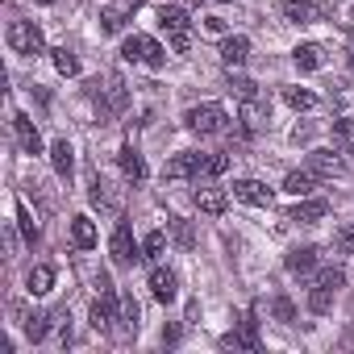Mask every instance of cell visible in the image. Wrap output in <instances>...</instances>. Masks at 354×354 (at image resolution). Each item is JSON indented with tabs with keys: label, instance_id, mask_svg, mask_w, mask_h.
Here are the masks:
<instances>
[{
	"label": "cell",
	"instance_id": "1",
	"mask_svg": "<svg viewBox=\"0 0 354 354\" xmlns=\"http://www.w3.org/2000/svg\"><path fill=\"white\" fill-rule=\"evenodd\" d=\"M121 59L133 63V67H146V71H162L167 67V50L150 34H125L121 38Z\"/></svg>",
	"mask_w": 354,
	"mask_h": 354
},
{
	"label": "cell",
	"instance_id": "2",
	"mask_svg": "<svg viewBox=\"0 0 354 354\" xmlns=\"http://www.w3.org/2000/svg\"><path fill=\"white\" fill-rule=\"evenodd\" d=\"M158 26H162V34H167V42H171L175 55H188L192 50V17L180 5H162L158 9Z\"/></svg>",
	"mask_w": 354,
	"mask_h": 354
},
{
	"label": "cell",
	"instance_id": "3",
	"mask_svg": "<svg viewBox=\"0 0 354 354\" xmlns=\"http://www.w3.org/2000/svg\"><path fill=\"white\" fill-rule=\"evenodd\" d=\"M342 283H346V271H342V267H325V271H317V279H313V288H308V313L325 317V313L333 308V296H337Z\"/></svg>",
	"mask_w": 354,
	"mask_h": 354
},
{
	"label": "cell",
	"instance_id": "4",
	"mask_svg": "<svg viewBox=\"0 0 354 354\" xmlns=\"http://www.w3.org/2000/svg\"><path fill=\"white\" fill-rule=\"evenodd\" d=\"M184 125L201 138H217V133H230V113L221 104H196L184 113Z\"/></svg>",
	"mask_w": 354,
	"mask_h": 354
},
{
	"label": "cell",
	"instance_id": "5",
	"mask_svg": "<svg viewBox=\"0 0 354 354\" xmlns=\"http://www.w3.org/2000/svg\"><path fill=\"white\" fill-rule=\"evenodd\" d=\"M9 46L26 59H38L46 55V38H42V26L38 21H13L9 26Z\"/></svg>",
	"mask_w": 354,
	"mask_h": 354
},
{
	"label": "cell",
	"instance_id": "6",
	"mask_svg": "<svg viewBox=\"0 0 354 354\" xmlns=\"http://www.w3.org/2000/svg\"><path fill=\"white\" fill-rule=\"evenodd\" d=\"M109 254H113V263H121V267H133L138 259H142V246L133 242V225L121 217L117 225H113V234H109Z\"/></svg>",
	"mask_w": 354,
	"mask_h": 354
},
{
	"label": "cell",
	"instance_id": "7",
	"mask_svg": "<svg viewBox=\"0 0 354 354\" xmlns=\"http://www.w3.org/2000/svg\"><path fill=\"white\" fill-rule=\"evenodd\" d=\"M205 158H209L205 150H184L162 167V175L167 180H205Z\"/></svg>",
	"mask_w": 354,
	"mask_h": 354
},
{
	"label": "cell",
	"instance_id": "8",
	"mask_svg": "<svg viewBox=\"0 0 354 354\" xmlns=\"http://www.w3.org/2000/svg\"><path fill=\"white\" fill-rule=\"evenodd\" d=\"M221 346H225V350H263V342H259V317L246 313V321H242L234 333H225Z\"/></svg>",
	"mask_w": 354,
	"mask_h": 354
},
{
	"label": "cell",
	"instance_id": "9",
	"mask_svg": "<svg viewBox=\"0 0 354 354\" xmlns=\"http://www.w3.org/2000/svg\"><path fill=\"white\" fill-rule=\"evenodd\" d=\"M234 201L242 205H254V209H271L275 205V192L259 180H234Z\"/></svg>",
	"mask_w": 354,
	"mask_h": 354
},
{
	"label": "cell",
	"instance_id": "10",
	"mask_svg": "<svg viewBox=\"0 0 354 354\" xmlns=\"http://www.w3.org/2000/svg\"><path fill=\"white\" fill-rule=\"evenodd\" d=\"M13 133H17L21 154H42V133H38V125H34L30 113H13Z\"/></svg>",
	"mask_w": 354,
	"mask_h": 354
},
{
	"label": "cell",
	"instance_id": "11",
	"mask_svg": "<svg viewBox=\"0 0 354 354\" xmlns=\"http://www.w3.org/2000/svg\"><path fill=\"white\" fill-rule=\"evenodd\" d=\"M150 296L158 304H171L175 296H180V275H175L171 267H154L150 271Z\"/></svg>",
	"mask_w": 354,
	"mask_h": 354
},
{
	"label": "cell",
	"instance_id": "12",
	"mask_svg": "<svg viewBox=\"0 0 354 354\" xmlns=\"http://www.w3.org/2000/svg\"><path fill=\"white\" fill-rule=\"evenodd\" d=\"M308 171L321 175V180H337V175L346 171V158L337 150H308Z\"/></svg>",
	"mask_w": 354,
	"mask_h": 354
},
{
	"label": "cell",
	"instance_id": "13",
	"mask_svg": "<svg viewBox=\"0 0 354 354\" xmlns=\"http://www.w3.org/2000/svg\"><path fill=\"white\" fill-rule=\"evenodd\" d=\"M246 59H250V38L225 34V38H221V63H225L230 71H238V67H246Z\"/></svg>",
	"mask_w": 354,
	"mask_h": 354
},
{
	"label": "cell",
	"instance_id": "14",
	"mask_svg": "<svg viewBox=\"0 0 354 354\" xmlns=\"http://www.w3.org/2000/svg\"><path fill=\"white\" fill-rule=\"evenodd\" d=\"M325 213H329V205H325V201H313V196H296V205L288 209V221H296V225H317Z\"/></svg>",
	"mask_w": 354,
	"mask_h": 354
},
{
	"label": "cell",
	"instance_id": "15",
	"mask_svg": "<svg viewBox=\"0 0 354 354\" xmlns=\"http://www.w3.org/2000/svg\"><path fill=\"white\" fill-rule=\"evenodd\" d=\"M50 167H55L59 180L71 184V175H75V150H71L67 138H55V142H50Z\"/></svg>",
	"mask_w": 354,
	"mask_h": 354
},
{
	"label": "cell",
	"instance_id": "16",
	"mask_svg": "<svg viewBox=\"0 0 354 354\" xmlns=\"http://www.w3.org/2000/svg\"><path fill=\"white\" fill-rule=\"evenodd\" d=\"M317 263H321V250H317V246H296V250H288V259H283V267H288L292 275H313Z\"/></svg>",
	"mask_w": 354,
	"mask_h": 354
},
{
	"label": "cell",
	"instance_id": "17",
	"mask_svg": "<svg viewBox=\"0 0 354 354\" xmlns=\"http://www.w3.org/2000/svg\"><path fill=\"white\" fill-rule=\"evenodd\" d=\"M279 13L292 21V26H313L321 17V9L313 5V0H279Z\"/></svg>",
	"mask_w": 354,
	"mask_h": 354
},
{
	"label": "cell",
	"instance_id": "18",
	"mask_svg": "<svg viewBox=\"0 0 354 354\" xmlns=\"http://www.w3.org/2000/svg\"><path fill=\"white\" fill-rule=\"evenodd\" d=\"M196 209L209 217H221L230 209V192L225 188H196Z\"/></svg>",
	"mask_w": 354,
	"mask_h": 354
},
{
	"label": "cell",
	"instance_id": "19",
	"mask_svg": "<svg viewBox=\"0 0 354 354\" xmlns=\"http://www.w3.org/2000/svg\"><path fill=\"white\" fill-rule=\"evenodd\" d=\"M26 292H30V296H50V292H55V267H50V263L30 267V275H26Z\"/></svg>",
	"mask_w": 354,
	"mask_h": 354
},
{
	"label": "cell",
	"instance_id": "20",
	"mask_svg": "<svg viewBox=\"0 0 354 354\" xmlns=\"http://www.w3.org/2000/svg\"><path fill=\"white\" fill-rule=\"evenodd\" d=\"M292 63H296L300 71H321V67H325V46H317V42H300V46L292 50Z\"/></svg>",
	"mask_w": 354,
	"mask_h": 354
},
{
	"label": "cell",
	"instance_id": "21",
	"mask_svg": "<svg viewBox=\"0 0 354 354\" xmlns=\"http://www.w3.org/2000/svg\"><path fill=\"white\" fill-rule=\"evenodd\" d=\"M117 162H121V171H125V180H146V162H142V154L133 150V142H121V150H117Z\"/></svg>",
	"mask_w": 354,
	"mask_h": 354
},
{
	"label": "cell",
	"instance_id": "22",
	"mask_svg": "<svg viewBox=\"0 0 354 354\" xmlns=\"http://www.w3.org/2000/svg\"><path fill=\"white\" fill-rule=\"evenodd\" d=\"M71 242H75V250H92L100 238H96V221L92 217H71Z\"/></svg>",
	"mask_w": 354,
	"mask_h": 354
},
{
	"label": "cell",
	"instance_id": "23",
	"mask_svg": "<svg viewBox=\"0 0 354 354\" xmlns=\"http://www.w3.org/2000/svg\"><path fill=\"white\" fill-rule=\"evenodd\" d=\"M88 201H92L96 209H104V213H113V209H117V201H113L109 184L100 180V171H92V175H88Z\"/></svg>",
	"mask_w": 354,
	"mask_h": 354
},
{
	"label": "cell",
	"instance_id": "24",
	"mask_svg": "<svg viewBox=\"0 0 354 354\" xmlns=\"http://www.w3.org/2000/svg\"><path fill=\"white\" fill-rule=\"evenodd\" d=\"M317 180H321V175H313L308 167H304V171H292L288 180H283V192H288V196H313Z\"/></svg>",
	"mask_w": 354,
	"mask_h": 354
},
{
	"label": "cell",
	"instance_id": "25",
	"mask_svg": "<svg viewBox=\"0 0 354 354\" xmlns=\"http://www.w3.org/2000/svg\"><path fill=\"white\" fill-rule=\"evenodd\" d=\"M283 104L296 109V113H313L321 100H317V92H308V88H283Z\"/></svg>",
	"mask_w": 354,
	"mask_h": 354
},
{
	"label": "cell",
	"instance_id": "26",
	"mask_svg": "<svg viewBox=\"0 0 354 354\" xmlns=\"http://www.w3.org/2000/svg\"><path fill=\"white\" fill-rule=\"evenodd\" d=\"M17 230H21L26 246H38V242H42V230L34 225V213H30V205H26V201H17Z\"/></svg>",
	"mask_w": 354,
	"mask_h": 354
},
{
	"label": "cell",
	"instance_id": "27",
	"mask_svg": "<svg viewBox=\"0 0 354 354\" xmlns=\"http://www.w3.org/2000/svg\"><path fill=\"white\" fill-rule=\"evenodd\" d=\"M55 321H59V317H50V313H34V317H26V337H30V342H46V333H50Z\"/></svg>",
	"mask_w": 354,
	"mask_h": 354
},
{
	"label": "cell",
	"instance_id": "28",
	"mask_svg": "<svg viewBox=\"0 0 354 354\" xmlns=\"http://www.w3.org/2000/svg\"><path fill=\"white\" fill-rule=\"evenodd\" d=\"M138 325H142V308H138V300L125 292V296H121V329H125V333H138Z\"/></svg>",
	"mask_w": 354,
	"mask_h": 354
},
{
	"label": "cell",
	"instance_id": "29",
	"mask_svg": "<svg viewBox=\"0 0 354 354\" xmlns=\"http://www.w3.org/2000/svg\"><path fill=\"white\" fill-rule=\"evenodd\" d=\"M50 59H55V71H59V75H67V80H75V75H80V59H75L67 46L50 50Z\"/></svg>",
	"mask_w": 354,
	"mask_h": 354
},
{
	"label": "cell",
	"instance_id": "30",
	"mask_svg": "<svg viewBox=\"0 0 354 354\" xmlns=\"http://www.w3.org/2000/svg\"><path fill=\"white\" fill-rule=\"evenodd\" d=\"M162 250H167V234H162V230H150V234L142 238V259H146V263H154Z\"/></svg>",
	"mask_w": 354,
	"mask_h": 354
},
{
	"label": "cell",
	"instance_id": "31",
	"mask_svg": "<svg viewBox=\"0 0 354 354\" xmlns=\"http://www.w3.org/2000/svg\"><path fill=\"white\" fill-rule=\"evenodd\" d=\"M271 317H275L279 325H292V321H296V304H292V296H283V292L271 296Z\"/></svg>",
	"mask_w": 354,
	"mask_h": 354
},
{
	"label": "cell",
	"instance_id": "32",
	"mask_svg": "<svg viewBox=\"0 0 354 354\" xmlns=\"http://www.w3.org/2000/svg\"><path fill=\"white\" fill-rule=\"evenodd\" d=\"M125 21H129V17H125L117 5H109V9L100 13V30H104V34H121V30H125Z\"/></svg>",
	"mask_w": 354,
	"mask_h": 354
},
{
	"label": "cell",
	"instance_id": "33",
	"mask_svg": "<svg viewBox=\"0 0 354 354\" xmlns=\"http://www.w3.org/2000/svg\"><path fill=\"white\" fill-rule=\"evenodd\" d=\"M230 92H238V100H259V84L246 75H234V71H230Z\"/></svg>",
	"mask_w": 354,
	"mask_h": 354
},
{
	"label": "cell",
	"instance_id": "34",
	"mask_svg": "<svg viewBox=\"0 0 354 354\" xmlns=\"http://www.w3.org/2000/svg\"><path fill=\"white\" fill-rule=\"evenodd\" d=\"M171 238L180 242L184 250H192V242H196V238H192V225H188L184 217H171Z\"/></svg>",
	"mask_w": 354,
	"mask_h": 354
},
{
	"label": "cell",
	"instance_id": "35",
	"mask_svg": "<svg viewBox=\"0 0 354 354\" xmlns=\"http://www.w3.org/2000/svg\"><path fill=\"white\" fill-rule=\"evenodd\" d=\"M225 171H230V154H209L205 158V180H217Z\"/></svg>",
	"mask_w": 354,
	"mask_h": 354
},
{
	"label": "cell",
	"instance_id": "36",
	"mask_svg": "<svg viewBox=\"0 0 354 354\" xmlns=\"http://www.w3.org/2000/svg\"><path fill=\"white\" fill-rule=\"evenodd\" d=\"M333 246H337L342 254H354V221H350V225H342V230L333 234Z\"/></svg>",
	"mask_w": 354,
	"mask_h": 354
},
{
	"label": "cell",
	"instance_id": "37",
	"mask_svg": "<svg viewBox=\"0 0 354 354\" xmlns=\"http://www.w3.org/2000/svg\"><path fill=\"white\" fill-rule=\"evenodd\" d=\"M350 133H354V121H350V117H337V121H333V138H342V142H346Z\"/></svg>",
	"mask_w": 354,
	"mask_h": 354
},
{
	"label": "cell",
	"instance_id": "38",
	"mask_svg": "<svg viewBox=\"0 0 354 354\" xmlns=\"http://www.w3.org/2000/svg\"><path fill=\"white\" fill-rule=\"evenodd\" d=\"M113 5H117V9H121L125 17H133V13H138V9L146 5V0H113Z\"/></svg>",
	"mask_w": 354,
	"mask_h": 354
},
{
	"label": "cell",
	"instance_id": "39",
	"mask_svg": "<svg viewBox=\"0 0 354 354\" xmlns=\"http://www.w3.org/2000/svg\"><path fill=\"white\" fill-rule=\"evenodd\" d=\"M180 333H184L180 325H167V329H162V346H175V342H180Z\"/></svg>",
	"mask_w": 354,
	"mask_h": 354
},
{
	"label": "cell",
	"instance_id": "40",
	"mask_svg": "<svg viewBox=\"0 0 354 354\" xmlns=\"http://www.w3.org/2000/svg\"><path fill=\"white\" fill-rule=\"evenodd\" d=\"M205 30H209V34H225V21H221V17H205Z\"/></svg>",
	"mask_w": 354,
	"mask_h": 354
},
{
	"label": "cell",
	"instance_id": "41",
	"mask_svg": "<svg viewBox=\"0 0 354 354\" xmlns=\"http://www.w3.org/2000/svg\"><path fill=\"white\" fill-rule=\"evenodd\" d=\"M308 138H313V125H296L292 129V142H308Z\"/></svg>",
	"mask_w": 354,
	"mask_h": 354
},
{
	"label": "cell",
	"instance_id": "42",
	"mask_svg": "<svg viewBox=\"0 0 354 354\" xmlns=\"http://www.w3.org/2000/svg\"><path fill=\"white\" fill-rule=\"evenodd\" d=\"M342 154H346V162H350V167H354V142H350V146H346V150H342Z\"/></svg>",
	"mask_w": 354,
	"mask_h": 354
},
{
	"label": "cell",
	"instance_id": "43",
	"mask_svg": "<svg viewBox=\"0 0 354 354\" xmlns=\"http://www.w3.org/2000/svg\"><path fill=\"white\" fill-rule=\"evenodd\" d=\"M38 5H55V0H38Z\"/></svg>",
	"mask_w": 354,
	"mask_h": 354
},
{
	"label": "cell",
	"instance_id": "44",
	"mask_svg": "<svg viewBox=\"0 0 354 354\" xmlns=\"http://www.w3.org/2000/svg\"><path fill=\"white\" fill-rule=\"evenodd\" d=\"M213 5H230V0H213Z\"/></svg>",
	"mask_w": 354,
	"mask_h": 354
},
{
	"label": "cell",
	"instance_id": "45",
	"mask_svg": "<svg viewBox=\"0 0 354 354\" xmlns=\"http://www.w3.org/2000/svg\"><path fill=\"white\" fill-rule=\"evenodd\" d=\"M350 63H354V46H350Z\"/></svg>",
	"mask_w": 354,
	"mask_h": 354
}]
</instances>
